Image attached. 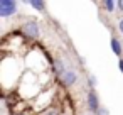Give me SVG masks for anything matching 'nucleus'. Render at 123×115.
Instances as JSON below:
<instances>
[{"instance_id": "7", "label": "nucleus", "mask_w": 123, "mask_h": 115, "mask_svg": "<svg viewBox=\"0 0 123 115\" xmlns=\"http://www.w3.org/2000/svg\"><path fill=\"white\" fill-rule=\"evenodd\" d=\"M41 115H62V108L59 105H47L46 108H42Z\"/></svg>"}, {"instance_id": "14", "label": "nucleus", "mask_w": 123, "mask_h": 115, "mask_svg": "<svg viewBox=\"0 0 123 115\" xmlns=\"http://www.w3.org/2000/svg\"><path fill=\"white\" fill-rule=\"evenodd\" d=\"M118 31H120V32L123 34V17H121V19L118 20Z\"/></svg>"}, {"instance_id": "10", "label": "nucleus", "mask_w": 123, "mask_h": 115, "mask_svg": "<svg viewBox=\"0 0 123 115\" xmlns=\"http://www.w3.org/2000/svg\"><path fill=\"white\" fill-rule=\"evenodd\" d=\"M96 85H98V80L94 74H89L88 76V88L89 90H96Z\"/></svg>"}, {"instance_id": "13", "label": "nucleus", "mask_w": 123, "mask_h": 115, "mask_svg": "<svg viewBox=\"0 0 123 115\" xmlns=\"http://www.w3.org/2000/svg\"><path fill=\"white\" fill-rule=\"evenodd\" d=\"M12 115H32V113H31V112L22 110V112H12Z\"/></svg>"}, {"instance_id": "16", "label": "nucleus", "mask_w": 123, "mask_h": 115, "mask_svg": "<svg viewBox=\"0 0 123 115\" xmlns=\"http://www.w3.org/2000/svg\"><path fill=\"white\" fill-rule=\"evenodd\" d=\"M83 115H93V113H83Z\"/></svg>"}, {"instance_id": "2", "label": "nucleus", "mask_w": 123, "mask_h": 115, "mask_svg": "<svg viewBox=\"0 0 123 115\" xmlns=\"http://www.w3.org/2000/svg\"><path fill=\"white\" fill-rule=\"evenodd\" d=\"M17 7L19 4L14 0H0V17L2 19H9L12 15L17 14Z\"/></svg>"}, {"instance_id": "1", "label": "nucleus", "mask_w": 123, "mask_h": 115, "mask_svg": "<svg viewBox=\"0 0 123 115\" xmlns=\"http://www.w3.org/2000/svg\"><path fill=\"white\" fill-rule=\"evenodd\" d=\"M20 34L24 36V39L27 41H37L39 36H41V27H39V22L34 20V19H27L20 24L19 27Z\"/></svg>"}, {"instance_id": "12", "label": "nucleus", "mask_w": 123, "mask_h": 115, "mask_svg": "<svg viewBox=\"0 0 123 115\" xmlns=\"http://www.w3.org/2000/svg\"><path fill=\"white\" fill-rule=\"evenodd\" d=\"M118 69H120V73L123 74V58H120V59H118Z\"/></svg>"}, {"instance_id": "8", "label": "nucleus", "mask_w": 123, "mask_h": 115, "mask_svg": "<svg viewBox=\"0 0 123 115\" xmlns=\"http://www.w3.org/2000/svg\"><path fill=\"white\" fill-rule=\"evenodd\" d=\"M29 5H31L32 9H36L37 12H41V14H46V12H47V4H46V2H36V0H31Z\"/></svg>"}, {"instance_id": "6", "label": "nucleus", "mask_w": 123, "mask_h": 115, "mask_svg": "<svg viewBox=\"0 0 123 115\" xmlns=\"http://www.w3.org/2000/svg\"><path fill=\"white\" fill-rule=\"evenodd\" d=\"M110 46H111V51H113V54L115 56H118V59L120 58H123V44H121V41L118 39V37H111V41H110Z\"/></svg>"}, {"instance_id": "9", "label": "nucleus", "mask_w": 123, "mask_h": 115, "mask_svg": "<svg viewBox=\"0 0 123 115\" xmlns=\"http://www.w3.org/2000/svg\"><path fill=\"white\" fill-rule=\"evenodd\" d=\"M101 5H103V9H105V12H108V14H113L118 7H116V2L115 0H103L101 2Z\"/></svg>"}, {"instance_id": "4", "label": "nucleus", "mask_w": 123, "mask_h": 115, "mask_svg": "<svg viewBox=\"0 0 123 115\" xmlns=\"http://www.w3.org/2000/svg\"><path fill=\"white\" fill-rule=\"evenodd\" d=\"M78 80H79V76H78V73H76L74 69H68V71H66L61 78H57L59 85H61L62 88H66V90L73 88V86L78 83Z\"/></svg>"}, {"instance_id": "3", "label": "nucleus", "mask_w": 123, "mask_h": 115, "mask_svg": "<svg viewBox=\"0 0 123 115\" xmlns=\"http://www.w3.org/2000/svg\"><path fill=\"white\" fill-rule=\"evenodd\" d=\"M86 107H88L89 113H93V115L101 108V101H99V96H98L96 90H88V93H86Z\"/></svg>"}, {"instance_id": "15", "label": "nucleus", "mask_w": 123, "mask_h": 115, "mask_svg": "<svg viewBox=\"0 0 123 115\" xmlns=\"http://www.w3.org/2000/svg\"><path fill=\"white\" fill-rule=\"evenodd\" d=\"M116 7H118L120 12H123V0H118V2H116Z\"/></svg>"}, {"instance_id": "5", "label": "nucleus", "mask_w": 123, "mask_h": 115, "mask_svg": "<svg viewBox=\"0 0 123 115\" xmlns=\"http://www.w3.org/2000/svg\"><path fill=\"white\" fill-rule=\"evenodd\" d=\"M68 69H69V68L66 66V61H64L62 58H54V61H52V64H51V71H52V74H54L56 80L61 78Z\"/></svg>"}, {"instance_id": "11", "label": "nucleus", "mask_w": 123, "mask_h": 115, "mask_svg": "<svg viewBox=\"0 0 123 115\" xmlns=\"http://www.w3.org/2000/svg\"><path fill=\"white\" fill-rule=\"evenodd\" d=\"M94 115H110V110H108L106 107H101V108H99Z\"/></svg>"}]
</instances>
